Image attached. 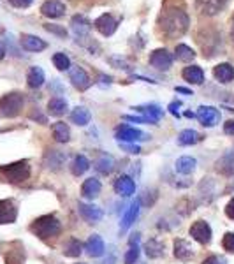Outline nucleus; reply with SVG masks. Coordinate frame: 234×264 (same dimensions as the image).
I'll list each match as a JSON object with an SVG mask.
<instances>
[{
	"instance_id": "7c9ffc66",
	"label": "nucleus",
	"mask_w": 234,
	"mask_h": 264,
	"mask_svg": "<svg viewBox=\"0 0 234 264\" xmlns=\"http://www.w3.org/2000/svg\"><path fill=\"white\" fill-rule=\"evenodd\" d=\"M164 254V245L159 242V240H150L146 243V255L151 257V259H157Z\"/></svg>"
},
{
	"instance_id": "8fccbe9b",
	"label": "nucleus",
	"mask_w": 234,
	"mask_h": 264,
	"mask_svg": "<svg viewBox=\"0 0 234 264\" xmlns=\"http://www.w3.org/2000/svg\"><path fill=\"white\" fill-rule=\"evenodd\" d=\"M4 57H5V44L0 41V60H2Z\"/></svg>"
},
{
	"instance_id": "f257e3e1",
	"label": "nucleus",
	"mask_w": 234,
	"mask_h": 264,
	"mask_svg": "<svg viewBox=\"0 0 234 264\" xmlns=\"http://www.w3.org/2000/svg\"><path fill=\"white\" fill-rule=\"evenodd\" d=\"M187 26H189V16H187L181 9H171V11L164 16L162 28H164V34L169 35V37L181 35L187 30Z\"/></svg>"
},
{
	"instance_id": "a19ab883",
	"label": "nucleus",
	"mask_w": 234,
	"mask_h": 264,
	"mask_svg": "<svg viewBox=\"0 0 234 264\" xmlns=\"http://www.w3.org/2000/svg\"><path fill=\"white\" fill-rule=\"evenodd\" d=\"M109 62H111V64H113V66L116 67V69H128L127 62H125L124 58H118V57H111V58H109Z\"/></svg>"
},
{
	"instance_id": "bb28decb",
	"label": "nucleus",
	"mask_w": 234,
	"mask_h": 264,
	"mask_svg": "<svg viewBox=\"0 0 234 264\" xmlns=\"http://www.w3.org/2000/svg\"><path fill=\"white\" fill-rule=\"evenodd\" d=\"M53 137L55 141L58 143H67V141L71 139V131L67 127V123L64 122H57L53 125Z\"/></svg>"
},
{
	"instance_id": "f03ea898",
	"label": "nucleus",
	"mask_w": 234,
	"mask_h": 264,
	"mask_svg": "<svg viewBox=\"0 0 234 264\" xmlns=\"http://www.w3.org/2000/svg\"><path fill=\"white\" fill-rule=\"evenodd\" d=\"M28 176H30V166L27 160H20L9 166H0V180L7 183H21L28 180Z\"/></svg>"
},
{
	"instance_id": "79ce46f5",
	"label": "nucleus",
	"mask_w": 234,
	"mask_h": 264,
	"mask_svg": "<svg viewBox=\"0 0 234 264\" xmlns=\"http://www.w3.org/2000/svg\"><path fill=\"white\" fill-rule=\"evenodd\" d=\"M32 2H34V0H9V4L13 5V7H18V9L28 7V5H30Z\"/></svg>"
},
{
	"instance_id": "473e14b6",
	"label": "nucleus",
	"mask_w": 234,
	"mask_h": 264,
	"mask_svg": "<svg viewBox=\"0 0 234 264\" xmlns=\"http://www.w3.org/2000/svg\"><path fill=\"white\" fill-rule=\"evenodd\" d=\"M64 254L67 257H78L81 254V243L76 240V238H71L69 242L64 245Z\"/></svg>"
},
{
	"instance_id": "3c124183",
	"label": "nucleus",
	"mask_w": 234,
	"mask_h": 264,
	"mask_svg": "<svg viewBox=\"0 0 234 264\" xmlns=\"http://www.w3.org/2000/svg\"><path fill=\"white\" fill-rule=\"evenodd\" d=\"M176 92H181V93H190V90H187V88H181V87H176Z\"/></svg>"
},
{
	"instance_id": "c756f323",
	"label": "nucleus",
	"mask_w": 234,
	"mask_h": 264,
	"mask_svg": "<svg viewBox=\"0 0 234 264\" xmlns=\"http://www.w3.org/2000/svg\"><path fill=\"white\" fill-rule=\"evenodd\" d=\"M88 167H90L88 158L85 157V155H78V157L74 158V162H72V175L81 176L83 173L88 171Z\"/></svg>"
},
{
	"instance_id": "412c9836",
	"label": "nucleus",
	"mask_w": 234,
	"mask_h": 264,
	"mask_svg": "<svg viewBox=\"0 0 234 264\" xmlns=\"http://www.w3.org/2000/svg\"><path fill=\"white\" fill-rule=\"evenodd\" d=\"M174 255L181 261H189L194 255V248L187 240H176L174 242Z\"/></svg>"
},
{
	"instance_id": "f8f14e48",
	"label": "nucleus",
	"mask_w": 234,
	"mask_h": 264,
	"mask_svg": "<svg viewBox=\"0 0 234 264\" xmlns=\"http://www.w3.org/2000/svg\"><path fill=\"white\" fill-rule=\"evenodd\" d=\"M78 210H80V215L83 217L88 224H95V222H99V220L102 219V215H104L101 208L93 206V204H83V202H80Z\"/></svg>"
},
{
	"instance_id": "2eb2a0df",
	"label": "nucleus",
	"mask_w": 234,
	"mask_h": 264,
	"mask_svg": "<svg viewBox=\"0 0 234 264\" xmlns=\"http://www.w3.org/2000/svg\"><path fill=\"white\" fill-rule=\"evenodd\" d=\"M115 190H116V194H120V196L128 198V196H132L134 190H136V183H134V180L130 178V176L124 175V176H120L118 180H116Z\"/></svg>"
},
{
	"instance_id": "72a5a7b5",
	"label": "nucleus",
	"mask_w": 234,
	"mask_h": 264,
	"mask_svg": "<svg viewBox=\"0 0 234 264\" xmlns=\"http://www.w3.org/2000/svg\"><path fill=\"white\" fill-rule=\"evenodd\" d=\"M113 166H115V162H113V158L107 157V155L101 157L97 162H95V169H97L99 173H102V175H109V173L113 171Z\"/></svg>"
},
{
	"instance_id": "4be33fe9",
	"label": "nucleus",
	"mask_w": 234,
	"mask_h": 264,
	"mask_svg": "<svg viewBox=\"0 0 234 264\" xmlns=\"http://www.w3.org/2000/svg\"><path fill=\"white\" fill-rule=\"evenodd\" d=\"M71 120H72V123H76V125L85 127V125H88V123H90V120H92V114H90V111L86 110V108H83V106H78V108H74V110H72Z\"/></svg>"
},
{
	"instance_id": "423d86ee",
	"label": "nucleus",
	"mask_w": 234,
	"mask_h": 264,
	"mask_svg": "<svg viewBox=\"0 0 234 264\" xmlns=\"http://www.w3.org/2000/svg\"><path fill=\"white\" fill-rule=\"evenodd\" d=\"M190 236L194 238L195 242L206 245V243L212 242V227H210V224L204 222V220H197V222H194L192 227H190Z\"/></svg>"
},
{
	"instance_id": "7ed1b4c3",
	"label": "nucleus",
	"mask_w": 234,
	"mask_h": 264,
	"mask_svg": "<svg viewBox=\"0 0 234 264\" xmlns=\"http://www.w3.org/2000/svg\"><path fill=\"white\" fill-rule=\"evenodd\" d=\"M60 229H62L60 227V222H58V219L55 215L41 217V219H37L30 225V231L36 236H39L41 240H48L51 236H57V234H60Z\"/></svg>"
},
{
	"instance_id": "5701e85b",
	"label": "nucleus",
	"mask_w": 234,
	"mask_h": 264,
	"mask_svg": "<svg viewBox=\"0 0 234 264\" xmlns=\"http://www.w3.org/2000/svg\"><path fill=\"white\" fill-rule=\"evenodd\" d=\"M139 206H141V202L139 201H134L132 204H130V208L127 210V213H125V217L122 219V225H120V229L122 231H127L130 225L136 222L137 215H139Z\"/></svg>"
},
{
	"instance_id": "ea45409f",
	"label": "nucleus",
	"mask_w": 234,
	"mask_h": 264,
	"mask_svg": "<svg viewBox=\"0 0 234 264\" xmlns=\"http://www.w3.org/2000/svg\"><path fill=\"white\" fill-rule=\"evenodd\" d=\"M44 28L48 32H51V34L58 35V37H65V35H67V30L60 25H44Z\"/></svg>"
},
{
	"instance_id": "de8ad7c7",
	"label": "nucleus",
	"mask_w": 234,
	"mask_h": 264,
	"mask_svg": "<svg viewBox=\"0 0 234 264\" xmlns=\"http://www.w3.org/2000/svg\"><path fill=\"white\" fill-rule=\"evenodd\" d=\"M125 120H128V122H136V123H151L148 118H141V116H125Z\"/></svg>"
},
{
	"instance_id": "c03bdc74",
	"label": "nucleus",
	"mask_w": 234,
	"mask_h": 264,
	"mask_svg": "<svg viewBox=\"0 0 234 264\" xmlns=\"http://www.w3.org/2000/svg\"><path fill=\"white\" fill-rule=\"evenodd\" d=\"M203 264H225L224 257H218V255H212V257H208Z\"/></svg>"
},
{
	"instance_id": "dca6fc26",
	"label": "nucleus",
	"mask_w": 234,
	"mask_h": 264,
	"mask_svg": "<svg viewBox=\"0 0 234 264\" xmlns=\"http://www.w3.org/2000/svg\"><path fill=\"white\" fill-rule=\"evenodd\" d=\"M213 76L216 78V81L220 83H231L234 79V67L231 64H218L213 69Z\"/></svg>"
},
{
	"instance_id": "4468645a",
	"label": "nucleus",
	"mask_w": 234,
	"mask_h": 264,
	"mask_svg": "<svg viewBox=\"0 0 234 264\" xmlns=\"http://www.w3.org/2000/svg\"><path fill=\"white\" fill-rule=\"evenodd\" d=\"M85 250L90 257H101L104 254V242H102V238L99 234H92V236L86 240L85 243Z\"/></svg>"
},
{
	"instance_id": "2f4dec72",
	"label": "nucleus",
	"mask_w": 234,
	"mask_h": 264,
	"mask_svg": "<svg viewBox=\"0 0 234 264\" xmlns=\"http://www.w3.org/2000/svg\"><path fill=\"white\" fill-rule=\"evenodd\" d=\"M176 58L181 62H190V60H194L195 57V51L190 46H187V44H178L176 46Z\"/></svg>"
},
{
	"instance_id": "b1692460",
	"label": "nucleus",
	"mask_w": 234,
	"mask_h": 264,
	"mask_svg": "<svg viewBox=\"0 0 234 264\" xmlns=\"http://www.w3.org/2000/svg\"><path fill=\"white\" fill-rule=\"evenodd\" d=\"M81 194H83L86 199L97 198L99 194H101V181L95 180V178H88V180H85L83 187H81Z\"/></svg>"
},
{
	"instance_id": "aec40b11",
	"label": "nucleus",
	"mask_w": 234,
	"mask_h": 264,
	"mask_svg": "<svg viewBox=\"0 0 234 264\" xmlns=\"http://www.w3.org/2000/svg\"><path fill=\"white\" fill-rule=\"evenodd\" d=\"M136 110L139 111V113L145 114V118H148L151 123H153V122H159V120L162 118V114H164V110H160V106H157V104L137 106Z\"/></svg>"
},
{
	"instance_id": "f704fd0d",
	"label": "nucleus",
	"mask_w": 234,
	"mask_h": 264,
	"mask_svg": "<svg viewBox=\"0 0 234 264\" xmlns=\"http://www.w3.org/2000/svg\"><path fill=\"white\" fill-rule=\"evenodd\" d=\"M5 264H25V254L20 248H11L5 254Z\"/></svg>"
},
{
	"instance_id": "a878e982",
	"label": "nucleus",
	"mask_w": 234,
	"mask_h": 264,
	"mask_svg": "<svg viewBox=\"0 0 234 264\" xmlns=\"http://www.w3.org/2000/svg\"><path fill=\"white\" fill-rule=\"evenodd\" d=\"M48 111L53 114V116H62L67 111V101L62 99V97H53V99L48 102Z\"/></svg>"
},
{
	"instance_id": "9d476101",
	"label": "nucleus",
	"mask_w": 234,
	"mask_h": 264,
	"mask_svg": "<svg viewBox=\"0 0 234 264\" xmlns=\"http://www.w3.org/2000/svg\"><path fill=\"white\" fill-rule=\"evenodd\" d=\"M93 25H95V28H97L104 37H109V35L115 34L118 23H116V20L111 16V14H102V16H99L97 20H95Z\"/></svg>"
},
{
	"instance_id": "6e6552de",
	"label": "nucleus",
	"mask_w": 234,
	"mask_h": 264,
	"mask_svg": "<svg viewBox=\"0 0 234 264\" xmlns=\"http://www.w3.org/2000/svg\"><path fill=\"white\" fill-rule=\"evenodd\" d=\"M18 217V208L13 199L0 201V224H13Z\"/></svg>"
},
{
	"instance_id": "c85d7f7f",
	"label": "nucleus",
	"mask_w": 234,
	"mask_h": 264,
	"mask_svg": "<svg viewBox=\"0 0 234 264\" xmlns=\"http://www.w3.org/2000/svg\"><path fill=\"white\" fill-rule=\"evenodd\" d=\"M195 169V158L192 157H181L176 160V171L180 175H190Z\"/></svg>"
},
{
	"instance_id": "cd10ccee",
	"label": "nucleus",
	"mask_w": 234,
	"mask_h": 264,
	"mask_svg": "<svg viewBox=\"0 0 234 264\" xmlns=\"http://www.w3.org/2000/svg\"><path fill=\"white\" fill-rule=\"evenodd\" d=\"M201 141V136H199L197 132L192 131V129H187V131H181L180 136H178V143L181 146H190V145H195Z\"/></svg>"
},
{
	"instance_id": "a18cd8bd",
	"label": "nucleus",
	"mask_w": 234,
	"mask_h": 264,
	"mask_svg": "<svg viewBox=\"0 0 234 264\" xmlns=\"http://www.w3.org/2000/svg\"><path fill=\"white\" fill-rule=\"evenodd\" d=\"M224 132L229 134V136H234V120H229V122L224 123Z\"/></svg>"
},
{
	"instance_id": "e433bc0d",
	"label": "nucleus",
	"mask_w": 234,
	"mask_h": 264,
	"mask_svg": "<svg viewBox=\"0 0 234 264\" xmlns=\"http://www.w3.org/2000/svg\"><path fill=\"white\" fill-rule=\"evenodd\" d=\"M222 5H224V4H222V0H204L203 9H204V13L215 14V13H218V11H220Z\"/></svg>"
},
{
	"instance_id": "0eeeda50",
	"label": "nucleus",
	"mask_w": 234,
	"mask_h": 264,
	"mask_svg": "<svg viewBox=\"0 0 234 264\" xmlns=\"http://www.w3.org/2000/svg\"><path fill=\"white\" fill-rule=\"evenodd\" d=\"M150 64L159 70H168L172 66V55L168 49H155L150 55Z\"/></svg>"
},
{
	"instance_id": "49530a36",
	"label": "nucleus",
	"mask_w": 234,
	"mask_h": 264,
	"mask_svg": "<svg viewBox=\"0 0 234 264\" xmlns=\"http://www.w3.org/2000/svg\"><path fill=\"white\" fill-rule=\"evenodd\" d=\"M225 215L229 217V219H233V220H234V199H231L229 204L225 206Z\"/></svg>"
},
{
	"instance_id": "ddd939ff",
	"label": "nucleus",
	"mask_w": 234,
	"mask_h": 264,
	"mask_svg": "<svg viewBox=\"0 0 234 264\" xmlns=\"http://www.w3.org/2000/svg\"><path fill=\"white\" fill-rule=\"evenodd\" d=\"M41 13L48 18H60L65 14V5H64L60 0H48V2L43 4Z\"/></svg>"
},
{
	"instance_id": "20e7f679",
	"label": "nucleus",
	"mask_w": 234,
	"mask_h": 264,
	"mask_svg": "<svg viewBox=\"0 0 234 264\" xmlns=\"http://www.w3.org/2000/svg\"><path fill=\"white\" fill-rule=\"evenodd\" d=\"M23 95L21 93H9L0 99V114L2 116H7V118H13L21 111L23 108Z\"/></svg>"
},
{
	"instance_id": "9b49d317",
	"label": "nucleus",
	"mask_w": 234,
	"mask_h": 264,
	"mask_svg": "<svg viewBox=\"0 0 234 264\" xmlns=\"http://www.w3.org/2000/svg\"><path fill=\"white\" fill-rule=\"evenodd\" d=\"M116 139H118L120 143H128V141H143L146 139V136L139 129L122 125V127L116 129Z\"/></svg>"
},
{
	"instance_id": "09e8293b",
	"label": "nucleus",
	"mask_w": 234,
	"mask_h": 264,
	"mask_svg": "<svg viewBox=\"0 0 234 264\" xmlns=\"http://www.w3.org/2000/svg\"><path fill=\"white\" fill-rule=\"evenodd\" d=\"M180 102H171V104H169V111H171L172 114H174V116H178V114H180Z\"/></svg>"
},
{
	"instance_id": "1a4fd4ad",
	"label": "nucleus",
	"mask_w": 234,
	"mask_h": 264,
	"mask_svg": "<svg viewBox=\"0 0 234 264\" xmlns=\"http://www.w3.org/2000/svg\"><path fill=\"white\" fill-rule=\"evenodd\" d=\"M69 78H71V83L74 85L78 90H86L90 87V78L86 74V70L80 66H74L69 69Z\"/></svg>"
},
{
	"instance_id": "4c0bfd02",
	"label": "nucleus",
	"mask_w": 234,
	"mask_h": 264,
	"mask_svg": "<svg viewBox=\"0 0 234 264\" xmlns=\"http://www.w3.org/2000/svg\"><path fill=\"white\" fill-rule=\"evenodd\" d=\"M137 259H139V246H137V243H132L128 252L125 254V264H136Z\"/></svg>"
},
{
	"instance_id": "f3484780",
	"label": "nucleus",
	"mask_w": 234,
	"mask_h": 264,
	"mask_svg": "<svg viewBox=\"0 0 234 264\" xmlns=\"http://www.w3.org/2000/svg\"><path fill=\"white\" fill-rule=\"evenodd\" d=\"M21 46L27 51H43V49H46L44 41L41 39V37H37V35H30V34H25L21 37Z\"/></svg>"
},
{
	"instance_id": "39448f33",
	"label": "nucleus",
	"mask_w": 234,
	"mask_h": 264,
	"mask_svg": "<svg viewBox=\"0 0 234 264\" xmlns=\"http://www.w3.org/2000/svg\"><path fill=\"white\" fill-rule=\"evenodd\" d=\"M195 116L204 127H215L216 123L220 122V111L213 108V106H201Z\"/></svg>"
},
{
	"instance_id": "37998d69",
	"label": "nucleus",
	"mask_w": 234,
	"mask_h": 264,
	"mask_svg": "<svg viewBox=\"0 0 234 264\" xmlns=\"http://www.w3.org/2000/svg\"><path fill=\"white\" fill-rule=\"evenodd\" d=\"M120 146L127 152V154H139L141 150H139V146H134V145H127V143H120Z\"/></svg>"
},
{
	"instance_id": "603ef678",
	"label": "nucleus",
	"mask_w": 234,
	"mask_h": 264,
	"mask_svg": "<svg viewBox=\"0 0 234 264\" xmlns=\"http://www.w3.org/2000/svg\"><path fill=\"white\" fill-rule=\"evenodd\" d=\"M233 39H234V23H233Z\"/></svg>"
},
{
	"instance_id": "a211bd4d",
	"label": "nucleus",
	"mask_w": 234,
	"mask_h": 264,
	"mask_svg": "<svg viewBox=\"0 0 234 264\" xmlns=\"http://www.w3.org/2000/svg\"><path fill=\"white\" fill-rule=\"evenodd\" d=\"M183 79L187 83L192 85H203L204 81V72L199 66H189L183 69Z\"/></svg>"
},
{
	"instance_id": "6ab92c4d",
	"label": "nucleus",
	"mask_w": 234,
	"mask_h": 264,
	"mask_svg": "<svg viewBox=\"0 0 234 264\" xmlns=\"http://www.w3.org/2000/svg\"><path fill=\"white\" fill-rule=\"evenodd\" d=\"M71 28L78 37H85V35H88L92 25H90V22L86 20V18L78 14V16H74L71 20Z\"/></svg>"
},
{
	"instance_id": "393cba45",
	"label": "nucleus",
	"mask_w": 234,
	"mask_h": 264,
	"mask_svg": "<svg viewBox=\"0 0 234 264\" xmlns=\"http://www.w3.org/2000/svg\"><path fill=\"white\" fill-rule=\"evenodd\" d=\"M27 83L30 88H39L44 83V70L41 67H30L27 74Z\"/></svg>"
},
{
	"instance_id": "c9c22d12",
	"label": "nucleus",
	"mask_w": 234,
	"mask_h": 264,
	"mask_svg": "<svg viewBox=\"0 0 234 264\" xmlns=\"http://www.w3.org/2000/svg\"><path fill=\"white\" fill-rule=\"evenodd\" d=\"M53 64L58 70H69L71 69V60L65 53H55L53 55Z\"/></svg>"
},
{
	"instance_id": "58836bf2",
	"label": "nucleus",
	"mask_w": 234,
	"mask_h": 264,
	"mask_svg": "<svg viewBox=\"0 0 234 264\" xmlns=\"http://www.w3.org/2000/svg\"><path fill=\"white\" fill-rule=\"evenodd\" d=\"M222 246L224 250H227L229 254H234V233H227L222 238Z\"/></svg>"
}]
</instances>
